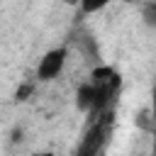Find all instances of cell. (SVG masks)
Wrapping results in <instances>:
<instances>
[{"instance_id": "6da1fadb", "label": "cell", "mask_w": 156, "mask_h": 156, "mask_svg": "<svg viewBox=\"0 0 156 156\" xmlns=\"http://www.w3.org/2000/svg\"><path fill=\"white\" fill-rule=\"evenodd\" d=\"M88 85H90V93H93V105H90V112H88L90 119L100 117L105 112H112L115 105H117L119 90H122L119 71H115L112 66H98V68L90 71Z\"/></svg>"}, {"instance_id": "7a4b0ae2", "label": "cell", "mask_w": 156, "mask_h": 156, "mask_svg": "<svg viewBox=\"0 0 156 156\" xmlns=\"http://www.w3.org/2000/svg\"><path fill=\"white\" fill-rule=\"evenodd\" d=\"M112 127H115V110L105 112L100 117L90 119V127L85 129V134L80 136L76 154L73 156H105L110 136H112Z\"/></svg>"}, {"instance_id": "3957f363", "label": "cell", "mask_w": 156, "mask_h": 156, "mask_svg": "<svg viewBox=\"0 0 156 156\" xmlns=\"http://www.w3.org/2000/svg\"><path fill=\"white\" fill-rule=\"evenodd\" d=\"M66 61H68V49L66 46H56V49H49L41 58H39V66H37V80L41 83H49L54 78H58L66 68Z\"/></svg>"}, {"instance_id": "277c9868", "label": "cell", "mask_w": 156, "mask_h": 156, "mask_svg": "<svg viewBox=\"0 0 156 156\" xmlns=\"http://www.w3.org/2000/svg\"><path fill=\"white\" fill-rule=\"evenodd\" d=\"M90 105H93V93H90V85H88V80H85V83H80L78 90H76V107L88 115V112H90Z\"/></svg>"}, {"instance_id": "5b68a950", "label": "cell", "mask_w": 156, "mask_h": 156, "mask_svg": "<svg viewBox=\"0 0 156 156\" xmlns=\"http://www.w3.org/2000/svg\"><path fill=\"white\" fill-rule=\"evenodd\" d=\"M110 2H112V0H78V5H80V12H83V15H95V12L105 10Z\"/></svg>"}, {"instance_id": "8992f818", "label": "cell", "mask_w": 156, "mask_h": 156, "mask_svg": "<svg viewBox=\"0 0 156 156\" xmlns=\"http://www.w3.org/2000/svg\"><path fill=\"white\" fill-rule=\"evenodd\" d=\"M134 124H136V127H141L144 132H151V129H154V122H151V110H149V107H144L141 112H136Z\"/></svg>"}, {"instance_id": "52a82bcc", "label": "cell", "mask_w": 156, "mask_h": 156, "mask_svg": "<svg viewBox=\"0 0 156 156\" xmlns=\"http://www.w3.org/2000/svg\"><path fill=\"white\" fill-rule=\"evenodd\" d=\"M32 93H34V83H22V85L15 90V100H17V102H24V100H29Z\"/></svg>"}, {"instance_id": "ba28073f", "label": "cell", "mask_w": 156, "mask_h": 156, "mask_svg": "<svg viewBox=\"0 0 156 156\" xmlns=\"http://www.w3.org/2000/svg\"><path fill=\"white\" fill-rule=\"evenodd\" d=\"M32 156H56V154H54V151H34Z\"/></svg>"}, {"instance_id": "9c48e42d", "label": "cell", "mask_w": 156, "mask_h": 156, "mask_svg": "<svg viewBox=\"0 0 156 156\" xmlns=\"http://www.w3.org/2000/svg\"><path fill=\"white\" fill-rule=\"evenodd\" d=\"M66 2H68V5H78V0H66Z\"/></svg>"}]
</instances>
